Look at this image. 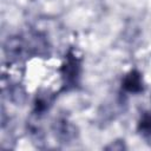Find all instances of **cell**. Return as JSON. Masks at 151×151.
<instances>
[{"label": "cell", "instance_id": "6da1fadb", "mask_svg": "<svg viewBox=\"0 0 151 151\" xmlns=\"http://www.w3.org/2000/svg\"><path fill=\"white\" fill-rule=\"evenodd\" d=\"M123 86L125 90H127L129 92H139L142 91L143 86H142V79H140V74L136 71L130 72L123 83Z\"/></svg>", "mask_w": 151, "mask_h": 151}, {"label": "cell", "instance_id": "7a4b0ae2", "mask_svg": "<svg viewBox=\"0 0 151 151\" xmlns=\"http://www.w3.org/2000/svg\"><path fill=\"white\" fill-rule=\"evenodd\" d=\"M138 129L144 136H151V113H145L139 122Z\"/></svg>", "mask_w": 151, "mask_h": 151}]
</instances>
